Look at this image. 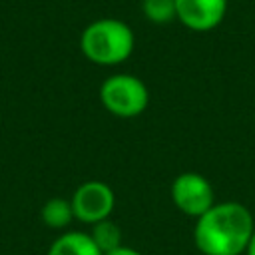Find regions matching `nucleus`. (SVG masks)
Listing matches in <instances>:
<instances>
[{"label":"nucleus","instance_id":"1a4fd4ad","mask_svg":"<svg viewBox=\"0 0 255 255\" xmlns=\"http://www.w3.org/2000/svg\"><path fill=\"white\" fill-rule=\"evenodd\" d=\"M90 235L102 253H108V251L122 247V229L112 219H104V221L94 223L90 229Z\"/></svg>","mask_w":255,"mask_h":255},{"label":"nucleus","instance_id":"f03ea898","mask_svg":"<svg viewBox=\"0 0 255 255\" xmlns=\"http://www.w3.org/2000/svg\"><path fill=\"white\" fill-rule=\"evenodd\" d=\"M135 48L133 30L118 18H100L90 22L80 36L82 54L98 66H120Z\"/></svg>","mask_w":255,"mask_h":255},{"label":"nucleus","instance_id":"7ed1b4c3","mask_svg":"<svg viewBox=\"0 0 255 255\" xmlns=\"http://www.w3.org/2000/svg\"><path fill=\"white\" fill-rule=\"evenodd\" d=\"M100 102L116 118H137L147 110L149 90L133 74H112L100 86Z\"/></svg>","mask_w":255,"mask_h":255},{"label":"nucleus","instance_id":"f257e3e1","mask_svg":"<svg viewBox=\"0 0 255 255\" xmlns=\"http://www.w3.org/2000/svg\"><path fill=\"white\" fill-rule=\"evenodd\" d=\"M253 229V215L243 203L221 201L195 219L193 241L201 255H241Z\"/></svg>","mask_w":255,"mask_h":255},{"label":"nucleus","instance_id":"39448f33","mask_svg":"<svg viewBox=\"0 0 255 255\" xmlns=\"http://www.w3.org/2000/svg\"><path fill=\"white\" fill-rule=\"evenodd\" d=\"M171 201L173 205L189 215V217H201L213 203H215V195H213V187L207 181V177H203L197 171H183L179 173L173 181H171Z\"/></svg>","mask_w":255,"mask_h":255},{"label":"nucleus","instance_id":"423d86ee","mask_svg":"<svg viewBox=\"0 0 255 255\" xmlns=\"http://www.w3.org/2000/svg\"><path fill=\"white\" fill-rule=\"evenodd\" d=\"M177 20L191 32L217 28L227 14V0H175Z\"/></svg>","mask_w":255,"mask_h":255},{"label":"nucleus","instance_id":"f8f14e48","mask_svg":"<svg viewBox=\"0 0 255 255\" xmlns=\"http://www.w3.org/2000/svg\"><path fill=\"white\" fill-rule=\"evenodd\" d=\"M245 255H255V229H253L251 239H249V243H247V247H245Z\"/></svg>","mask_w":255,"mask_h":255},{"label":"nucleus","instance_id":"20e7f679","mask_svg":"<svg viewBox=\"0 0 255 255\" xmlns=\"http://www.w3.org/2000/svg\"><path fill=\"white\" fill-rule=\"evenodd\" d=\"M70 201L74 217L86 225H94L98 221L110 219L116 207V193L106 181L90 179L76 187Z\"/></svg>","mask_w":255,"mask_h":255},{"label":"nucleus","instance_id":"9b49d317","mask_svg":"<svg viewBox=\"0 0 255 255\" xmlns=\"http://www.w3.org/2000/svg\"><path fill=\"white\" fill-rule=\"evenodd\" d=\"M104 255H143V253H139V251L133 249V247L122 245V247H118V249H114V251H108V253H104Z\"/></svg>","mask_w":255,"mask_h":255},{"label":"nucleus","instance_id":"9d476101","mask_svg":"<svg viewBox=\"0 0 255 255\" xmlns=\"http://www.w3.org/2000/svg\"><path fill=\"white\" fill-rule=\"evenodd\" d=\"M141 12L153 24H169L177 18L175 0H141Z\"/></svg>","mask_w":255,"mask_h":255},{"label":"nucleus","instance_id":"6e6552de","mask_svg":"<svg viewBox=\"0 0 255 255\" xmlns=\"http://www.w3.org/2000/svg\"><path fill=\"white\" fill-rule=\"evenodd\" d=\"M40 217H42L44 225L50 229H66L76 219L74 209H72V201L64 199V197L48 199L40 209Z\"/></svg>","mask_w":255,"mask_h":255},{"label":"nucleus","instance_id":"0eeeda50","mask_svg":"<svg viewBox=\"0 0 255 255\" xmlns=\"http://www.w3.org/2000/svg\"><path fill=\"white\" fill-rule=\"evenodd\" d=\"M46 255H104L86 231H66L52 241Z\"/></svg>","mask_w":255,"mask_h":255}]
</instances>
